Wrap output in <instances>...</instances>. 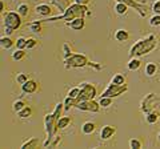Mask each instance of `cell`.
I'll return each instance as SVG.
<instances>
[{
  "instance_id": "obj_1",
  "label": "cell",
  "mask_w": 160,
  "mask_h": 149,
  "mask_svg": "<svg viewBox=\"0 0 160 149\" xmlns=\"http://www.w3.org/2000/svg\"><path fill=\"white\" fill-rule=\"evenodd\" d=\"M158 47V37L155 35H148L146 39L139 40L136 44H133L131 51H129V57H142L144 55H148Z\"/></svg>"
},
{
  "instance_id": "obj_2",
  "label": "cell",
  "mask_w": 160,
  "mask_h": 149,
  "mask_svg": "<svg viewBox=\"0 0 160 149\" xmlns=\"http://www.w3.org/2000/svg\"><path fill=\"white\" fill-rule=\"evenodd\" d=\"M63 105L64 104H58L56 108H55V111L52 113H49V115H47L46 118H44V123H46V131H47V140H46V142L43 144V147L51 145V140L55 137L56 132L59 131L58 121L60 118L59 117L60 113H62V111H63Z\"/></svg>"
},
{
  "instance_id": "obj_3",
  "label": "cell",
  "mask_w": 160,
  "mask_h": 149,
  "mask_svg": "<svg viewBox=\"0 0 160 149\" xmlns=\"http://www.w3.org/2000/svg\"><path fill=\"white\" fill-rule=\"evenodd\" d=\"M86 15H91V12L88 11L87 6H82V4L75 3L72 6H69L66 11L63 12L62 16L58 17H51L46 22H55V20H73L76 17H84Z\"/></svg>"
},
{
  "instance_id": "obj_4",
  "label": "cell",
  "mask_w": 160,
  "mask_h": 149,
  "mask_svg": "<svg viewBox=\"0 0 160 149\" xmlns=\"http://www.w3.org/2000/svg\"><path fill=\"white\" fill-rule=\"evenodd\" d=\"M89 61H88V59L84 56V55H80V53H72L69 57L67 59H64V65H66L67 69L69 68H83V67H86L88 65Z\"/></svg>"
},
{
  "instance_id": "obj_5",
  "label": "cell",
  "mask_w": 160,
  "mask_h": 149,
  "mask_svg": "<svg viewBox=\"0 0 160 149\" xmlns=\"http://www.w3.org/2000/svg\"><path fill=\"white\" fill-rule=\"evenodd\" d=\"M96 96V88H95L92 84L88 83H83L80 85V93L78 96V103L79 101H84V100H92V99Z\"/></svg>"
},
{
  "instance_id": "obj_6",
  "label": "cell",
  "mask_w": 160,
  "mask_h": 149,
  "mask_svg": "<svg viewBox=\"0 0 160 149\" xmlns=\"http://www.w3.org/2000/svg\"><path fill=\"white\" fill-rule=\"evenodd\" d=\"M4 26L12 28L13 31L18 29L20 26H22V16L19 15V12H7L6 16H4Z\"/></svg>"
},
{
  "instance_id": "obj_7",
  "label": "cell",
  "mask_w": 160,
  "mask_h": 149,
  "mask_svg": "<svg viewBox=\"0 0 160 149\" xmlns=\"http://www.w3.org/2000/svg\"><path fill=\"white\" fill-rule=\"evenodd\" d=\"M127 85L124 84V85H118V84H113L111 83L107 87V89L102 93V96L103 97H118L120 95H123L124 92H127Z\"/></svg>"
},
{
  "instance_id": "obj_8",
  "label": "cell",
  "mask_w": 160,
  "mask_h": 149,
  "mask_svg": "<svg viewBox=\"0 0 160 149\" xmlns=\"http://www.w3.org/2000/svg\"><path fill=\"white\" fill-rule=\"evenodd\" d=\"M79 111H84V112H99L100 109V104L96 103L92 99V100H84V101H79L76 105Z\"/></svg>"
},
{
  "instance_id": "obj_9",
  "label": "cell",
  "mask_w": 160,
  "mask_h": 149,
  "mask_svg": "<svg viewBox=\"0 0 160 149\" xmlns=\"http://www.w3.org/2000/svg\"><path fill=\"white\" fill-rule=\"evenodd\" d=\"M66 26L69 27L71 29H75V31H80V29H83L84 26H86V20H84V17H76L71 22H67Z\"/></svg>"
},
{
  "instance_id": "obj_10",
  "label": "cell",
  "mask_w": 160,
  "mask_h": 149,
  "mask_svg": "<svg viewBox=\"0 0 160 149\" xmlns=\"http://www.w3.org/2000/svg\"><path fill=\"white\" fill-rule=\"evenodd\" d=\"M115 133H116V128L115 127H111V125H104L100 131V138L102 140H108L111 138Z\"/></svg>"
},
{
  "instance_id": "obj_11",
  "label": "cell",
  "mask_w": 160,
  "mask_h": 149,
  "mask_svg": "<svg viewBox=\"0 0 160 149\" xmlns=\"http://www.w3.org/2000/svg\"><path fill=\"white\" fill-rule=\"evenodd\" d=\"M22 91L24 93H28V95L35 93L38 91V83L33 81V80H27L24 84H22Z\"/></svg>"
},
{
  "instance_id": "obj_12",
  "label": "cell",
  "mask_w": 160,
  "mask_h": 149,
  "mask_svg": "<svg viewBox=\"0 0 160 149\" xmlns=\"http://www.w3.org/2000/svg\"><path fill=\"white\" fill-rule=\"evenodd\" d=\"M35 11H36V13L42 15V16H49L52 9H51V6H48V4H39L35 8Z\"/></svg>"
},
{
  "instance_id": "obj_13",
  "label": "cell",
  "mask_w": 160,
  "mask_h": 149,
  "mask_svg": "<svg viewBox=\"0 0 160 149\" xmlns=\"http://www.w3.org/2000/svg\"><path fill=\"white\" fill-rule=\"evenodd\" d=\"M115 39H116L118 41H127L129 39V33L126 29H118V31L115 32Z\"/></svg>"
},
{
  "instance_id": "obj_14",
  "label": "cell",
  "mask_w": 160,
  "mask_h": 149,
  "mask_svg": "<svg viewBox=\"0 0 160 149\" xmlns=\"http://www.w3.org/2000/svg\"><path fill=\"white\" fill-rule=\"evenodd\" d=\"M95 128H96V125H95V123H91V121H87L83 124L82 127V132L84 133V135H92V133L95 132Z\"/></svg>"
},
{
  "instance_id": "obj_15",
  "label": "cell",
  "mask_w": 160,
  "mask_h": 149,
  "mask_svg": "<svg viewBox=\"0 0 160 149\" xmlns=\"http://www.w3.org/2000/svg\"><path fill=\"white\" fill-rule=\"evenodd\" d=\"M13 44H15L13 40L11 37H8V36H3L2 39H0V46H2L3 49H9Z\"/></svg>"
},
{
  "instance_id": "obj_16",
  "label": "cell",
  "mask_w": 160,
  "mask_h": 149,
  "mask_svg": "<svg viewBox=\"0 0 160 149\" xmlns=\"http://www.w3.org/2000/svg\"><path fill=\"white\" fill-rule=\"evenodd\" d=\"M71 121H72V118H71V117H68V116L60 117V118H59V121H58V128H59V129H64L66 127H68L69 124H71Z\"/></svg>"
},
{
  "instance_id": "obj_17",
  "label": "cell",
  "mask_w": 160,
  "mask_h": 149,
  "mask_svg": "<svg viewBox=\"0 0 160 149\" xmlns=\"http://www.w3.org/2000/svg\"><path fill=\"white\" fill-rule=\"evenodd\" d=\"M115 11H116L118 15H126L128 11V6L123 2H119L116 6H115Z\"/></svg>"
},
{
  "instance_id": "obj_18",
  "label": "cell",
  "mask_w": 160,
  "mask_h": 149,
  "mask_svg": "<svg viewBox=\"0 0 160 149\" xmlns=\"http://www.w3.org/2000/svg\"><path fill=\"white\" fill-rule=\"evenodd\" d=\"M156 72H158V65L155 63H149V64H147L146 65V74L147 76H155L156 74Z\"/></svg>"
},
{
  "instance_id": "obj_19",
  "label": "cell",
  "mask_w": 160,
  "mask_h": 149,
  "mask_svg": "<svg viewBox=\"0 0 160 149\" xmlns=\"http://www.w3.org/2000/svg\"><path fill=\"white\" fill-rule=\"evenodd\" d=\"M140 65H142V63H140L139 59L131 57V60H129V63H128V69L129 71H138V69L140 68Z\"/></svg>"
},
{
  "instance_id": "obj_20",
  "label": "cell",
  "mask_w": 160,
  "mask_h": 149,
  "mask_svg": "<svg viewBox=\"0 0 160 149\" xmlns=\"http://www.w3.org/2000/svg\"><path fill=\"white\" fill-rule=\"evenodd\" d=\"M38 145H39V140H38V138L36 137H31L28 141H26V142L23 144L22 148L23 149H27V148L28 149L29 148H38Z\"/></svg>"
},
{
  "instance_id": "obj_21",
  "label": "cell",
  "mask_w": 160,
  "mask_h": 149,
  "mask_svg": "<svg viewBox=\"0 0 160 149\" xmlns=\"http://www.w3.org/2000/svg\"><path fill=\"white\" fill-rule=\"evenodd\" d=\"M18 12H19V15H20L22 17H26L27 15H28V12H29L28 4H26V3L19 4V7H18Z\"/></svg>"
},
{
  "instance_id": "obj_22",
  "label": "cell",
  "mask_w": 160,
  "mask_h": 149,
  "mask_svg": "<svg viewBox=\"0 0 160 149\" xmlns=\"http://www.w3.org/2000/svg\"><path fill=\"white\" fill-rule=\"evenodd\" d=\"M146 120H147V123L148 124H156V121H158V118L160 117L156 112H148V113H146Z\"/></svg>"
},
{
  "instance_id": "obj_23",
  "label": "cell",
  "mask_w": 160,
  "mask_h": 149,
  "mask_svg": "<svg viewBox=\"0 0 160 149\" xmlns=\"http://www.w3.org/2000/svg\"><path fill=\"white\" fill-rule=\"evenodd\" d=\"M78 104V100L76 99H72V97H69L67 96V99L64 100V111H68L71 107H75Z\"/></svg>"
},
{
  "instance_id": "obj_24",
  "label": "cell",
  "mask_w": 160,
  "mask_h": 149,
  "mask_svg": "<svg viewBox=\"0 0 160 149\" xmlns=\"http://www.w3.org/2000/svg\"><path fill=\"white\" fill-rule=\"evenodd\" d=\"M31 115H32V109H31V107H24L22 111L18 113V116H19L20 118H28Z\"/></svg>"
},
{
  "instance_id": "obj_25",
  "label": "cell",
  "mask_w": 160,
  "mask_h": 149,
  "mask_svg": "<svg viewBox=\"0 0 160 149\" xmlns=\"http://www.w3.org/2000/svg\"><path fill=\"white\" fill-rule=\"evenodd\" d=\"M111 83H113V84H118V85H124L126 84V77L123 76V74H115V76L112 77V80H111Z\"/></svg>"
},
{
  "instance_id": "obj_26",
  "label": "cell",
  "mask_w": 160,
  "mask_h": 149,
  "mask_svg": "<svg viewBox=\"0 0 160 149\" xmlns=\"http://www.w3.org/2000/svg\"><path fill=\"white\" fill-rule=\"evenodd\" d=\"M42 23L43 20H38V22H33L29 24V29H31L32 32H42Z\"/></svg>"
},
{
  "instance_id": "obj_27",
  "label": "cell",
  "mask_w": 160,
  "mask_h": 149,
  "mask_svg": "<svg viewBox=\"0 0 160 149\" xmlns=\"http://www.w3.org/2000/svg\"><path fill=\"white\" fill-rule=\"evenodd\" d=\"M24 107H27V104L24 103L23 100H18V101H15V103H13V105H12V109H13V112L19 113V112L22 111V109H23Z\"/></svg>"
},
{
  "instance_id": "obj_28",
  "label": "cell",
  "mask_w": 160,
  "mask_h": 149,
  "mask_svg": "<svg viewBox=\"0 0 160 149\" xmlns=\"http://www.w3.org/2000/svg\"><path fill=\"white\" fill-rule=\"evenodd\" d=\"M99 104H100V107L102 108H108L109 105L112 104V97H100V100H99Z\"/></svg>"
},
{
  "instance_id": "obj_29",
  "label": "cell",
  "mask_w": 160,
  "mask_h": 149,
  "mask_svg": "<svg viewBox=\"0 0 160 149\" xmlns=\"http://www.w3.org/2000/svg\"><path fill=\"white\" fill-rule=\"evenodd\" d=\"M24 57H26V52H24V49H18V51H15L12 53V59L13 60H16V61L22 60V59H24Z\"/></svg>"
},
{
  "instance_id": "obj_30",
  "label": "cell",
  "mask_w": 160,
  "mask_h": 149,
  "mask_svg": "<svg viewBox=\"0 0 160 149\" xmlns=\"http://www.w3.org/2000/svg\"><path fill=\"white\" fill-rule=\"evenodd\" d=\"M15 44H16V48H18V49H26V48H27V39L19 37Z\"/></svg>"
},
{
  "instance_id": "obj_31",
  "label": "cell",
  "mask_w": 160,
  "mask_h": 149,
  "mask_svg": "<svg viewBox=\"0 0 160 149\" xmlns=\"http://www.w3.org/2000/svg\"><path fill=\"white\" fill-rule=\"evenodd\" d=\"M129 148L140 149V148H142V142H140L139 140H136V138H131V140H129Z\"/></svg>"
},
{
  "instance_id": "obj_32",
  "label": "cell",
  "mask_w": 160,
  "mask_h": 149,
  "mask_svg": "<svg viewBox=\"0 0 160 149\" xmlns=\"http://www.w3.org/2000/svg\"><path fill=\"white\" fill-rule=\"evenodd\" d=\"M149 24H151L152 27H158L160 26V15L155 13V16L151 17V20H149Z\"/></svg>"
},
{
  "instance_id": "obj_33",
  "label": "cell",
  "mask_w": 160,
  "mask_h": 149,
  "mask_svg": "<svg viewBox=\"0 0 160 149\" xmlns=\"http://www.w3.org/2000/svg\"><path fill=\"white\" fill-rule=\"evenodd\" d=\"M79 93H80V87H75V88H72L71 91L68 92V96L72 97V99H78Z\"/></svg>"
},
{
  "instance_id": "obj_34",
  "label": "cell",
  "mask_w": 160,
  "mask_h": 149,
  "mask_svg": "<svg viewBox=\"0 0 160 149\" xmlns=\"http://www.w3.org/2000/svg\"><path fill=\"white\" fill-rule=\"evenodd\" d=\"M27 80H28V76H27L26 73H19L18 76H16V81H18L19 84H24Z\"/></svg>"
},
{
  "instance_id": "obj_35",
  "label": "cell",
  "mask_w": 160,
  "mask_h": 149,
  "mask_svg": "<svg viewBox=\"0 0 160 149\" xmlns=\"http://www.w3.org/2000/svg\"><path fill=\"white\" fill-rule=\"evenodd\" d=\"M38 44V40H35V39H27V49H32L35 46Z\"/></svg>"
},
{
  "instance_id": "obj_36",
  "label": "cell",
  "mask_w": 160,
  "mask_h": 149,
  "mask_svg": "<svg viewBox=\"0 0 160 149\" xmlns=\"http://www.w3.org/2000/svg\"><path fill=\"white\" fill-rule=\"evenodd\" d=\"M152 11H153L155 13L160 15V0H156V2L152 4Z\"/></svg>"
},
{
  "instance_id": "obj_37",
  "label": "cell",
  "mask_w": 160,
  "mask_h": 149,
  "mask_svg": "<svg viewBox=\"0 0 160 149\" xmlns=\"http://www.w3.org/2000/svg\"><path fill=\"white\" fill-rule=\"evenodd\" d=\"M63 48H64V59H67V57H69L72 55V52H71V48H69V46L68 44H64L63 46Z\"/></svg>"
},
{
  "instance_id": "obj_38",
  "label": "cell",
  "mask_w": 160,
  "mask_h": 149,
  "mask_svg": "<svg viewBox=\"0 0 160 149\" xmlns=\"http://www.w3.org/2000/svg\"><path fill=\"white\" fill-rule=\"evenodd\" d=\"M59 142H60V136H55V141H53V142H51V147H52V148H55Z\"/></svg>"
},
{
  "instance_id": "obj_39",
  "label": "cell",
  "mask_w": 160,
  "mask_h": 149,
  "mask_svg": "<svg viewBox=\"0 0 160 149\" xmlns=\"http://www.w3.org/2000/svg\"><path fill=\"white\" fill-rule=\"evenodd\" d=\"M75 3L82 4V6H87V4L89 3V0H75Z\"/></svg>"
},
{
  "instance_id": "obj_40",
  "label": "cell",
  "mask_w": 160,
  "mask_h": 149,
  "mask_svg": "<svg viewBox=\"0 0 160 149\" xmlns=\"http://www.w3.org/2000/svg\"><path fill=\"white\" fill-rule=\"evenodd\" d=\"M88 65L89 67H93L95 69H102V65H99V64H96V63H91V61H89Z\"/></svg>"
},
{
  "instance_id": "obj_41",
  "label": "cell",
  "mask_w": 160,
  "mask_h": 149,
  "mask_svg": "<svg viewBox=\"0 0 160 149\" xmlns=\"http://www.w3.org/2000/svg\"><path fill=\"white\" fill-rule=\"evenodd\" d=\"M4 32H6L7 35H11V33L13 32V29H12V28H9V27H6V26H4Z\"/></svg>"
},
{
  "instance_id": "obj_42",
  "label": "cell",
  "mask_w": 160,
  "mask_h": 149,
  "mask_svg": "<svg viewBox=\"0 0 160 149\" xmlns=\"http://www.w3.org/2000/svg\"><path fill=\"white\" fill-rule=\"evenodd\" d=\"M158 140L160 141V133H159V136H158Z\"/></svg>"
}]
</instances>
